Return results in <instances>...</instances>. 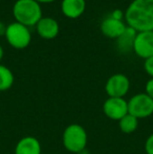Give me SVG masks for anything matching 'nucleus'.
I'll list each match as a JSON object with an SVG mask.
<instances>
[{
    "label": "nucleus",
    "mask_w": 153,
    "mask_h": 154,
    "mask_svg": "<svg viewBox=\"0 0 153 154\" xmlns=\"http://www.w3.org/2000/svg\"><path fill=\"white\" fill-rule=\"evenodd\" d=\"M40 142L34 136H24L15 147V154H41Z\"/></svg>",
    "instance_id": "obj_12"
},
{
    "label": "nucleus",
    "mask_w": 153,
    "mask_h": 154,
    "mask_svg": "<svg viewBox=\"0 0 153 154\" xmlns=\"http://www.w3.org/2000/svg\"><path fill=\"white\" fill-rule=\"evenodd\" d=\"M136 32V31H134L133 29H131V27H129L127 25V29L124 32V34L120 38L116 39V44H118V48L123 51H128L130 49H132Z\"/></svg>",
    "instance_id": "obj_13"
},
{
    "label": "nucleus",
    "mask_w": 153,
    "mask_h": 154,
    "mask_svg": "<svg viewBox=\"0 0 153 154\" xmlns=\"http://www.w3.org/2000/svg\"><path fill=\"white\" fill-rule=\"evenodd\" d=\"M132 51L144 60L153 56V31L136 32Z\"/></svg>",
    "instance_id": "obj_7"
},
{
    "label": "nucleus",
    "mask_w": 153,
    "mask_h": 154,
    "mask_svg": "<svg viewBox=\"0 0 153 154\" xmlns=\"http://www.w3.org/2000/svg\"><path fill=\"white\" fill-rule=\"evenodd\" d=\"M14 75L8 67L0 64V91H6L13 86Z\"/></svg>",
    "instance_id": "obj_15"
},
{
    "label": "nucleus",
    "mask_w": 153,
    "mask_h": 154,
    "mask_svg": "<svg viewBox=\"0 0 153 154\" xmlns=\"http://www.w3.org/2000/svg\"><path fill=\"white\" fill-rule=\"evenodd\" d=\"M103 112L112 121H120L128 113V101L125 97H108L103 104Z\"/></svg>",
    "instance_id": "obj_8"
},
{
    "label": "nucleus",
    "mask_w": 153,
    "mask_h": 154,
    "mask_svg": "<svg viewBox=\"0 0 153 154\" xmlns=\"http://www.w3.org/2000/svg\"><path fill=\"white\" fill-rule=\"evenodd\" d=\"M128 113L137 120L149 118L153 114V100L145 92L133 95L128 101Z\"/></svg>",
    "instance_id": "obj_5"
},
{
    "label": "nucleus",
    "mask_w": 153,
    "mask_h": 154,
    "mask_svg": "<svg viewBox=\"0 0 153 154\" xmlns=\"http://www.w3.org/2000/svg\"><path fill=\"white\" fill-rule=\"evenodd\" d=\"M4 36L8 44L16 49L26 48L32 41V34L29 27L19 22H13L8 25Z\"/></svg>",
    "instance_id": "obj_4"
},
{
    "label": "nucleus",
    "mask_w": 153,
    "mask_h": 154,
    "mask_svg": "<svg viewBox=\"0 0 153 154\" xmlns=\"http://www.w3.org/2000/svg\"><path fill=\"white\" fill-rule=\"evenodd\" d=\"M145 151L147 154H153V133L148 136L145 143Z\"/></svg>",
    "instance_id": "obj_17"
},
{
    "label": "nucleus",
    "mask_w": 153,
    "mask_h": 154,
    "mask_svg": "<svg viewBox=\"0 0 153 154\" xmlns=\"http://www.w3.org/2000/svg\"><path fill=\"white\" fill-rule=\"evenodd\" d=\"M5 31H6V26H4L3 23L0 22V36L5 35Z\"/></svg>",
    "instance_id": "obj_19"
},
{
    "label": "nucleus",
    "mask_w": 153,
    "mask_h": 154,
    "mask_svg": "<svg viewBox=\"0 0 153 154\" xmlns=\"http://www.w3.org/2000/svg\"><path fill=\"white\" fill-rule=\"evenodd\" d=\"M62 142L67 151L72 153H81L87 146V132L83 126L79 124H70L64 129Z\"/></svg>",
    "instance_id": "obj_3"
},
{
    "label": "nucleus",
    "mask_w": 153,
    "mask_h": 154,
    "mask_svg": "<svg viewBox=\"0 0 153 154\" xmlns=\"http://www.w3.org/2000/svg\"><path fill=\"white\" fill-rule=\"evenodd\" d=\"M118 127L123 133L130 134L133 133L139 127V120L135 116H131L130 113H127L118 121Z\"/></svg>",
    "instance_id": "obj_14"
},
{
    "label": "nucleus",
    "mask_w": 153,
    "mask_h": 154,
    "mask_svg": "<svg viewBox=\"0 0 153 154\" xmlns=\"http://www.w3.org/2000/svg\"><path fill=\"white\" fill-rule=\"evenodd\" d=\"M144 68H145L146 72H147L151 78H153V56L152 57H150L149 59L145 60V63H144Z\"/></svg>",
    "instance_id": "obj_16"
},
{
    "label": "nucleus",
    "mask_w": 153,
    "mask_h": 154,
    "mask_svg": "<svg viewBox=\"0 0 153 154\" xmlns=\"http://www.w3.org/2000/svg\"><path fill=\"white\" fill-rule=\"evenodd\" d=\"M127 25L134 31H153V0H133L125 12Z\"/></svg>",
    "instance_id": "obj_1"
},
{
    "label": "nucleus",
    "mask_w": 153,
    "mask_h": 154,
    "mask_svg": "<svg viewBox=\"0 0 153 154\" xmlns=\"http://www.w3.org/2000/svg\"><path fill=\"white\" fill-rule=\"evenodd\" d=\"M36 29L41 38L51 40L58 36L60 32V26L56 19L50 18V17H42L36 24Z\"/></svg>",
    "instance_id": "obj_10"
},
{
    "label": "nucleus",
    "mask_w": 153,
    "mask_h": 154,
    "mask_svg": "<svg viewBox=\"0 0 153 154\" xmlns=\"http://www.w3.org/2000/svg\"><path fill=\"white\" fill-rule=\"evenodd\" d=\"M86 8L85 0H62L61 11L66 18L77 19L83 15Z\"/></svg>",
    "instance_id": "obj_11"
},
{
    "label": "nucleus",
    "mask_w": 153,
    "mask_h": 154,
    "mask_svg": "<svg viewBox=\"0 0 153 154\" xmlns=\"http://www.w3.org/2000/svg\"><path fill=\"white\" fill-rule=\"evenodd\" d=\"M130 89V81L124 73H115L105 84V91L108 97H125Z\"/></svg>",
    "instance_id": "obj_6"
},
{
    "label": "nucleus",
    "mask_w": 153,
    "mask_h": 154,
    "mask_svg": "<svg viewBox=\"0 0 153 154\" xmlns=\"http://www.w3.org/2000/svg\"><path fill=\"white\" fill-rule=\"evenodd\" d=\"M2 58H3V48H2V46L0 45V61L2 60Z\"/></svg>",
    "instance_id": "obj_21"
},
{
    "label": "nucleus",
    "mask_w": 153,
    "mask_h": 154,
    "mask_svg": "<svg viewBox=\"0 0 153 154\" xmlns=\"http://www.w3.org/2000/svg\"><path fill=\"white\" fill-rule=\"evenodd\" d=\"M127 25L125 24L124 21L120 19H115L113 17H107L101 22L100 29L102 34L107 38L118 39L124 34L126 31Z\"/></svg>",
    "instance_id": "obj_9"
},
{
    "label": "nucleus",
    "mask_w": 153,
    "mask_h": 154,
    "mask_svg": "<svg viewBox=\"0 0 153 154\" xmlns=\"http://www.w3.org/2000/svg\"><path fill=\"white\" fill-rule=\"evenodd\" d=\"M35 1H37L38 3H50V2H54L56 0H35Z\"/></svg>",
    "instance_id": "obj_20"
},
{
    "label": "nucleus",
    "mask_w": 153,
    "mask_h": 154,
    "mask_svg": "<svg viewBox=\"0 0 153 154\" xmlns=\"http://www.w3.org/2000/svg\"><path fill=\"white\" fill-rule=\"evenodd\" d=\"M13 15L16 22L29 27L42 18V10L40 3L35 0H17L13 6Z\"/></svg>",
    "instance_id": "obj_2"
},
{
    "label": "nucleus",
    "mask_w": 153,
    "mask_h": 154,
    "mask_svg": "<svg viewBox=\"0 0 153 154\" xmlns=\"http://www.w3.org/2000/svg\"><path fill=\"white\" fill-rule=\"evenodd\" d=\"M145 90H146L145 91L146 94H148L153 100V78H151L150 80H148V82L146 83Z\"/></svg>",
    "instance_id": "obj_18"
}]
</instances>
